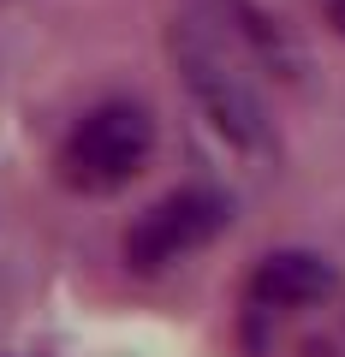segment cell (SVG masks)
<instances>
[{"label":"cell","instance_id":"cell-1","mask_svg":"<svg viewBox=\"0 0 345 357\" xmlns=\"http://www.w3.org/2000/svg\"><path fill=\"white\" fill-rule=\"evenodd\" d=\"M173 60H179L191 102L203 107V119L227 143H238L244 155L274 149V114L262 84H256L262 60L238 36L227 0H185V13L173 18Z\"/></svg>","mask_w":345,"mask_h":357},{"label":"cell","instance_id":"cell-5","mask_svg":"<svg viewBox=\"0 0 345 357\" xmlns=\"http://www.w3.org/2000/svg\"><path fill=\"white\" fill-rule=\"evenodd\" d=\"M321 6H328V18H333L339 30H345V0H321Z\"/></svg>","mask_w":345,"mask_h":357},{"label":"cell","instance_id":"cell-2","mask_svg":"<svg viewBox=\"0 0 345 357\" xmlns=\"http://www.w3.org/2000/svg\"><path fill=\"white\" fill-rule=\"evenodd\" d=\"M149 149H155V119L137 102H102L66 137L60 167L66 185H77V191H119L125 178L143 173Z\"/></svg>","mask_w":345,"mask_h":357},{"label":"cell","instance_id":"cell-3","mask_svg":"<svg viewBox=\"0 0 345 357\" xmlns=\"http://www.w3.org/2000/svg\"><path fill=\"white\" fill-rule=\"evenodd\" d=\"M227 227V203L215 191H173L155 208H143L125 232V262L137 274H155V268L179 262V256L203 250L215 232Z\"/></svg>","mask_w":345,"mask_h":357},{"label":"cell","instance_id":"cell-4","mask_svg":"<svg viewBox=\"0 0 345 357\" xmlns=\"http://www.w3.org/2000/svg\"><path fill=\"white\" fill-rule=\"evenodd\" d=\"M328 286H333V268L316 250H274L256 268L250 298L256 304H274V310H298V304H316Z\"/></svg>","mask_w":345,"mask_h":357}]
</instances>
